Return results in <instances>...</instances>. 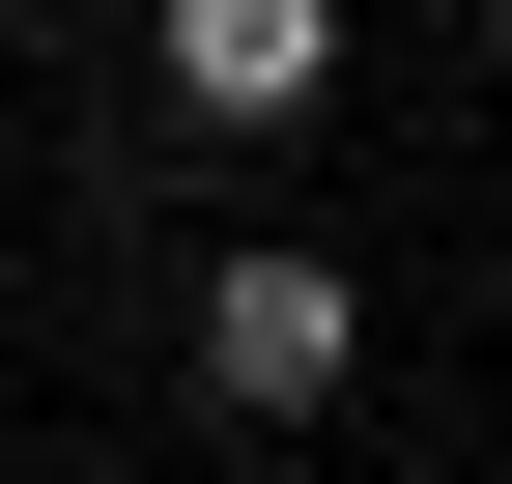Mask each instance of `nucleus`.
<instances>
[{
	"instance_id": "nucleus-2",
	"label": "nucleus",
	"mask_w": 512,
	"mask_h": 484,
	"mask_svg": "<svg viewBox=\"0 0 512 484\" xmlns=\"http://www.w3.org/2000/svg\"><path fill=\"white\" fill-rule=\"evenodd\" d=\"M143 57H171V114H313L342 86V0H143Z\"/></svg>"
},
{
	"instance_id": "nucleus-1",
	"label": "nucleus",
	"mask_w": 512,
	"mask_h": 484,
	"mask_svg": "<svg viewBox=\"0 0 512 484\" xmlns=\"http://www.w3.org/2000/svg\"><path fill=\"white\" fill-rule=\"evenodd\" d=\"M342 371H370V285L342 257H228L200 285V399H228V428H313Z\"/></svg>"
}]
</instances>
